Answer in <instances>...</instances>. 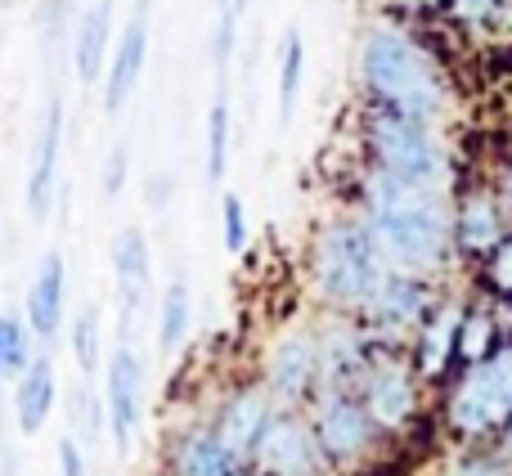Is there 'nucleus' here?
<instances>
[{"label": "nucleus", "mask_w": 512, "mask_h": 476, "mask_svg": "<svg viewBox=\"0 0 512 476\" xmlns=\"http://www.w3.org/2000/svg\"><path fill=\"white\" fill-rule=\"evenodd\" d=\"M360 216L391 270L436 274L454 252V203L441 189H418L369 167L360 185Z\"/></svg>", "instance_id": "nucleus-1"}, {"label": "nucleus", "mask_w": 512, "mask_h": 476, "mask_svg": "<svg viewBox=\"0 0 512 476\" xmlns=\"http://www.w3.org/2000/svg\"><path fill=\"white\" fill-rule=\"evenodd\" d=\"M360 86L373 108L409 113L423 122H441L450 108V86L436 54L414 32L396 23H373L360 41Z\"/></svg>", "instance_id": "nucleus-2"}, {"label": "nucleus", "mask_w": 512, "mask_h": 476, "mask_svg": "<svg viewBox=\"0 0 512 476\" xmlns=\"http://www.w3.org/2000/svg\"><path fill=\"white\" fill-rule=\"evenodd\" d=\"M387 256L364 216H342L315 238L310 252V283L337 310H364L378 283L387 279Z\"/></svg>", "instance_id": "nucleus-3"}, {"label": "nucleus", "mask_w": 512, "mask_h": 476, "mask_svg": "<svg viewBox=\"0 0 512 476\" xmlns=\"http://www.w3.org/2000/svg\"><path fill=\"white\" fill-rule=\"evenodd\" d=\"M364 140H369V158L378 171L405 180V185L450 194L454 158H450L445 135L436 131V122H423V117H409V113H391V108H373L369 126H364Z\"/></svg>", "instance_id": "nucleus-4"}, {"label": "nucleus", "mask_w": 512, "mask_h": 476, "mask_svg": "<svg viewBox=\"0 0 512 476\" xmlns=\"http://www.w3.org/2000/svg\"><path fill=\"white\" fill-rule=\"evenodd\" d=\"M63 131H68V113L63 99L50 95L32 122V140H27V180H23V207L32 221H45L59 194V158H63Z\"/></svg>", "instance_id": "nucleus-5"}, {"label": "nucleus", "mask_w": 512, "mask_h": 476, "mask_svg": "<svg viewBox=\"0 0 512 476\" xmlns=\"http://www.w3.org/2000/svg\"><path fill=\"white\" fill-rule=\"evenodd\" d=\"M149 36H153V0H135V14L126 18V27L117 32L113 54L104 68V113L117 117L135 99L149 63Z\"/></svg>", "instance_id": "nucleus-6"}, {"label": "nucleus", "mask_w": 512, "mask_h": 476, "mask_svg": "<svg viewBox=\"0 0 512 476\" xmlns=\"http://www.w3.org/2000/svg\"><path fill=\"white\" fill-rule=\"evenodd\" d=\"M450 418H454V427L468 436L499 432L512 418V400H508L504 382H499L490 360L468 364V373H463L459 391H454V400H450Z\"/></svg>", "instance_id": "nucleus-7"}, {"label": "nucleus", "mask_w": 512, "mask_h": 476, "mask_svg": "<svg viewBox=\"0 0 512 476\" xmlns=\"http://www.w3.org/2000/svg\"><path fill=\"white\" fill-rule=\"evenodd\" d=\"M104 409H108V427H113V445L126 454L144 423V360L126 342L117 346L113 360H108Z\"/></svg>", "instance_id": "nucleus-8"}, {"label": "nucleus", "mask_w": 512, "mask_h": 476, "mask_svg": "<svg viewBox=\"0 0 512 476\" xmlns=\"http://www.w3.org/2000/svg\"><path fill=\"white\" fill-rule=\"evenodd\" d=\"M512 230V212L504 203V194L490 189H468L454 203V252L472 256V261H490L499 252V243Z\"/></svg>", "instance_id": "nucleus-9"}, {"label": "nucleus", "mask_w": 512, "mask_h": 476, "mask_svg": "<svg viewBox=\"0 0 512 476\" xmlns=\"http://www.w3.org/2000/svg\"><path fill=\"white\" fill-rule=\"evenodd\" d=\"M436 310V292L427 283V274L414 270H387V279L378 283V292L369 297V306L360 310L373 328H391V333H405V328H423V319Z\"/></svg>", "instance_id": "nucleus-10"}, {"label": "nucleus", "mask_w": 512, "mask_h": 476, "mask_svg": "<svg viewBox=\"0 0 512 476\" xmlns=\"http://www.w3.org/2000/svg\"><path fill=\"white\" fill-rule=\"evenodd\" d=\"M113 279H117V306H122V337L135 333V315L144 310L153 288V256L149 238L140 225H126L113 238Z\"/></svg>", "instance_id": "nucleus-11"}, {"label": "nucleus", "mask_w": 512, "mask_h": 476, "mask_svg": "<svg viewBox=\"0 0 512 476\" xmlns=\"http://www.w3.org/2000/svg\"><path fill=\"white\" fill-rule=\"evenodd\" d=\"M256 463L270 476H319L324 450L319 436L297 418H270L265 436L256 441Z\"/></svg>", "instance_id": "nucleus-12"}, {"label": "nucleus", "mask_w": 512, "mask_h": 476, "mask_svg": "<svg viewBox=\"0 0 512 476\" xmlns=\"http://www.w3.org/2000/svg\"><path fill=\"white\" fill-rule=\"evenodd\" d=\"M373 414L364 405H355L346 391H328L324 409H319V423H315V436H319V450L324 459L333 463H351L369 450L373 441Z\"/></svg>", "instance_id": "nucleus-13"}, {"label": "nucleus", "mask_w": 512, "mask_h": 476, "mask_svg": "<svg viewBox=\"0 0 512 476\" xmlns=\"http://www.w3.org/2000/svg\"><path fill=\"white\" fill-rule=\"evenodd\" d=\"M63 306H68V265H63L59 252H45L41 265L32 270L27 301H23V319L32 328V337L50 342L63 328Z\"/></svg>", "instance_id": "nucleus-14"}, {"label": "nucleus", "mask_w": 512, "mask_h": 476, "mask_svg": "<svg viewBox=\"0 0 512 476\" xmlns=\"http://www.w3.org/2000/svg\"><path fill=\"white\" fill-rule=\"evenodd\" d=\"M364 409L373 414L378 427H400L414 414V378H409L405 364L382 360L369 364L364 373Z\"/></svg>", "instance_id": "nucleus-15"}, {"label": "nucleus", "mask_w": 512, "mask_h": 476, "mask_svg": "<svg viewBox=\"0 0 512 476\" xmlns=\"http://www.w3.org/2000/svg\"><path fill=\"white\" fill-rule=\"evenodd\" d=\"M315 382H319V342L310 333L283 337L270 351V391L283 400H297Z\"/></svg>", "instance_id": "nucleus-16"}, {"label": "nucleus", "mask_w": 512, "mask_h": 476, "mask_svg": "<svg viewBox=\"0 0 512 476\" xmlns=\"http://www.w3.org/2000/svg\"><path fill=\"white\" fill-rule=\"evenodd\" d=\"M108 54H113V0H90L77 23V45H72V63H77L81 86L104 81Z\"/></svg>", "instance_id": "nucleus-17"}, {"label": "nucleus", "mask_w": 512, "mask_h": 476, "mask_svg": "<svg viewBox=\"0 0 512 476\" xmlns=\"http://www.w3.org/2000/svg\"><path fill=\"white\" fill-rule=\"evenodd\" d=\"M54 364L45 360V355H36L32 364H27L23 373L14 378V418H18V432H41L45 418H50L54 409Z\"/></svg>", "instance_id": "nucleus-18"}, {"label": "nucleus", "mask_w": 512, "mask_h": 476, "mask_svg": "<svg viewBox=\"0 0 512 476\" xmlns=\"http://www.w3.org/2000/svg\"><path fill=\"white\" fill-rule=\"evenodd\" d=\"M265 427H270V400H265V391H239V396L221 409L216 432H221L225 445L243 459V454H256V441L265 436Z\"/></svg>", "instance_id": "nucleus-19"}, {"label": "nucleus", "mask_w": 512, "mask_h": 476, "mask_svg": "<svg viewBox=\"0 0 512 476\" xmlns=\"http://www.w3.org/2000/svg\"><path fill=\"white\" fill-rule=\"evenodd\" d=\"M180 476H234L239 472V454L225 445V436L216 427H198V432L185 436L176 459Z\"/></svg>", "instance_id": "nucleus-20"}, {"label": "nucleus", "mask_w": 512, "mask_h": 476, "mask_svg": "<svg viewBox=\"0 0 512 476\" xmlns=\"http://www.w3.org/2000/svg\"><path fill=\"white\" fill-rule=\"evenodd\" d=\"M459 324H463V306H436L423 319V342H418L423 373H441L445 360L459 351Z\"/></svg>", "instance_id": "nucleus-21"}, {"label": "nucleus", "mask_w": 512, "mask_h": 476, "mask_svg": "<svg viewBox=\"0 0 512 476\" xmlns=\"http://www.w3.org/2000/svg\"><path fill=\"white\" fill-rule=\"evenodd\" d=\"M301 81H306V41L292 27V32H283V45H279V126H288L292 113H297Z\"/></svg>", "instance_id": "nucleus-22"}, {"label": "nucleus", "mask_w": 512, "mask_h": 476, "mask_svg": "<svg viewBox=\"0 0 512 476\" xmlns=\"http://www.w3.org/2000/svg\"><path fill=\"white\" fill-rule=\"evenodd\" d=\"M189 315H194V297H189V283L185 279H171L167 292H162V306H158V346L162 351H176L189 333Z\"/></svg>", "instance_id": "nucleus-23"}, {"label": "nucleus", "mask_w": 512, "mask_h": 476, "mask_svg": "<svg viewBox=\"0 0 512 476\" xmlns=\"http://www.w3.org/2000/svg\"><path fill=\"white\" fill-rule=\"evenodd\" d=\"M230 171V99L216 95L207 108V180L221 185Z\"/></svg>", "instance_id": "nucleus-24"}, {"label": "nucleus", "mask_w": 512, "mask_h": 476, "mask_svg": "<svg viewBox=\"0 0 512 476\" xmlns=\"http://www.w3.org/2000/svg\"><path fill=\"white\" fill-rule=\"evenodd\" d=\"M27 346H32V328H27V319L0 315V387L32 364V351H27Z\"/></svg>", "instance_id": "nucleus-25"}, {"label": "nucleus", "mask_w": 512, "mask_h": 476, "mask_svg": "<svg viewBox=\"0 0 512 476\" xmlns=\"http://www.w3.org/2000/svg\"><path fill=\"white\" fill-rule=\"evenodd\" d=\"M445 9L468 32H508L512 0H445Z\"/></svg>", "instance_id": "nucleus-26"}, {"label": "nucleus", "mask_w": 512, "mask_h": 476, "mask_svg": "<svg viewBox=\"0 0 512 476\" xmlns=\"http://www.w3.org/2000/svg\"><path fill=\"white\" fill-rule=\"evenodd\" d=\"M495 351V315L490 310H463V324H459V355L468 364L490 360Z\"/></svg>", "instance_id": "nucleus-27"}, {"label": "nucleus", "mask_w": 512, "mask_h": 476, "mask_svg": "<svg viewBox=\"0 0 512 476\" xmlns=\"http://www.w3.org/2000/svg\"><path fill=\"white\" fill-rule=\"evenodd\" d=\"M72 355H77L81 373H95L104 360V328H99V310H81L72 324Z\"/></svg>", "instance_id": "nucleus-28"}, {"label": "nucleus", "mask_w": 512, "mask_h": 476, "mask_svg": "<svg viewBox=\"0 0 512 476\" xmlns=\"http://www.w3.org/2000/svg\"><path fill=\"white\" fill-rule=\"evenodd\" d=\"M221 234H225V252H243L248 247V207L239 194L221 198Z\"/></svg>", "instance_id": "nucleus-29"}, {"label": "nucleus", "mask_w": 512, "mask_h": 476, "mask_svg": "<svg viewBox=\"0 0 512 476\" xmlns=\"http://www.w3.org/2000/svg\"><path fill=\"white\" fill-rule=\"evenodd\" d=\"M490 288H495L499 297H512V230L504 243H499V252L490 256Z\"/></svg>", "instance_id": "nucleus-30"}, {"label": "nucleus", "mask_w": 512, "mask_h": 476, "mask_svg": "<svg viewBox=\"0 0 512 476\" xmlns=\"http://www.w3.org/2000/svg\"><path fill=\"white\" fill-rule=\"evenodd\" d=\"M99 185H104V198H117L126 185V149L117 144L113 153L104 158V176H99Z\"/></svg>", "instance_id": "nucleus-31"}, {"label": "nucleus", "mask_w": 512, "mask_h": 476, "mask_svg": "<svg viewBox=\"0 0 512 476\" xmlns=\"http://www.w3.org/2000/svg\"><path fill=\"white\" fill-rule=\"evenodd\" d=\"M59 472L63 476H86V459H81V450H77L72 436H63V445H59Z\"/></svg>", "instance_id": "nucleus-32"}, {"label": "nucleus", "mask_w": 512, "mask_h": 476, "mask_svg": "<svg viewBox=\"0 0 512 476\" xmlns=\"http://www.w3.org/2000/svg\"><path fill=\"white\" fill-rule=\"evenodd\" d=\"M459 476H508V468L499 459H468L459 468Z\"/></svg>", "instance_id": "nucleus-33"}, {"label": "nucleus", "mask_w": 512, "mask_h": 476, "mask_svg": "<svg viewBox=\"0 0 512 476\" xmlns=\"http://www.w3.org/2000/svg\"><path fill=\"white\" fill-rule=\"evenodd\" d=\"M499 194H504V203H508V212H512V162H508L504 180H499Z\"/></svg>", "instance_id": "nucleus-34"}, {"label": "nucleus", "mask_w": 512, "mask_h": 476, "mask_svg": "<svg viewBox=\"0 0 512 476\" xmlns=\"http://www.w3.org/2000/svg\"><path fill=\"white\" fill-rule=\"evenodd\" d=\"M409 9H445V0H405Z\"/></svg>", "instance_id": "nucleus-35"}, {"label": "nucleus", "mask_w": 512, "mask_h": 476, "mask_svg": "<svg viewBox=\"0 0 512 476\" xmlns=\"http://www.w3.org/2000/svg\"><path fill=\"white\" fill-rule=\"evenodd\" d=\"M0 63H5V18H0Z\"/></svg>", "instance_id": "nucleus-36"}, {"label": "nucleus", "mask_w": 512, "mask_h": 476, "mask_svg": "<svg viewBox=\"0 0 512 476\" xmlns=\"http://www.w3.org/2000/svg\"><path fill=\"white\" fill-rule=\"evenodd\" d=\"M508 301H512V297H508ZM508 324H512V306H508Z\"/></svg>", "instance_id": "nucleus-37"}, {"label": "nucleus", "mask_w": 512, "mask_h": 476, "mask_svg": "<svg viewBox=\"0 0 512 476\" xmlns=\"http://www.w3.org/2000/svg\"><path fill=\"white\" fill-rule=\"evenodd\" d=\"M234 476H248V472H234Z\"/></svg>", "instance_id": "nucleus-38"}]
</instances>
